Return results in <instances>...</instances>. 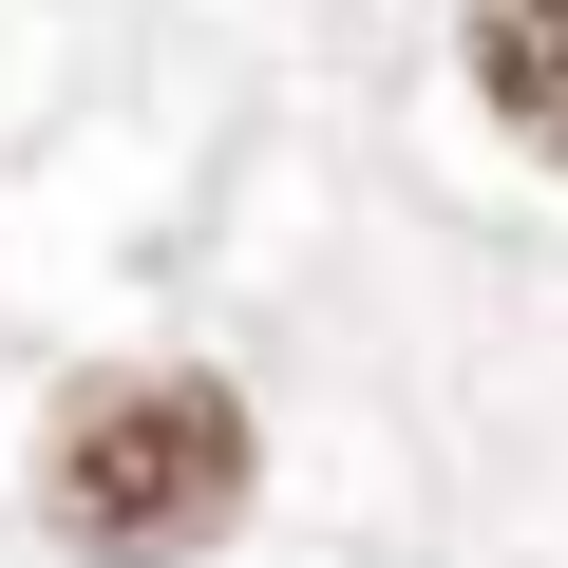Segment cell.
<instances>
[{
  "mask_svg": "<svg viewBox=\"0 0 568 568\" xmlns=\"http://www.w3.org/2000/svg\"><path fill=\"white\" fill-rule=\"evenodd\" d=\"M246 474H265L246 379H209V361H114V379H77V417H58V455H39V511H58L77 568H190V549L246 530Z\"/></svg>",
  "mask_w": 568,
  "mask_h": 568,
  "instance_id": "cell-1",
  "label": "cell"
},
{
  "mask_svg": "<svg viewBox=\"0 0 568 568\" xmlns=\"http://www.w3.org/2000/svg\"><path fill=\"white\" fill-rule=\"evenodd\" d=\"M474 95L568 171V0H474Z\"/></svg>",
  "mask_w": 568,
  "mask_h": 568,
  "instance_id": "cell-2",
  "label": "cell"
}]
</instances>
